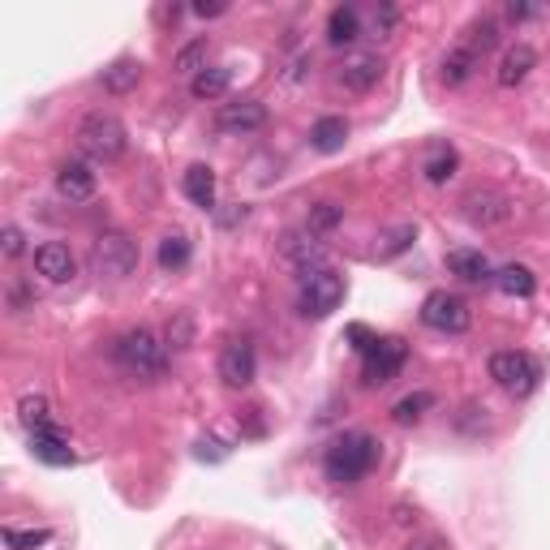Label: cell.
<instances>
[{
	"label": "cell",
	"instance_id": "cell-20",
	"mask_svg": "<svg viewBox=\"0 0 550 550\" xmlns=\"http://www.w3.org/2000/svg\"><path fill=\"white\" fill-rule=\"evenodd\" d=\"M310 142H314V151H323V155L344 151V142H349V121H344V117H323V121H314Z\"/></svg>",
	"mask_w": 550,
	"mask_h": 550
},
{
	"label": "cell",
	"instance_id": "cell-18",
	"mask_svg": "<svg viewBox=\"0 0 550 550\" xmlns=\"http://www.w3.org/2000/svg\"><path fill=\"white\" fill-rule=\"evenodd\" d=\"M533 65H538V52L529 48V43H516V48L503 52V61H499V86H520L529 74H533Z\"/></svg>",
	"mask_w": 550,
	"mask_h": 550
},
{
	"label": "cell",
	"instance_id": "cell-13",
	"mask_svg": "<svg viewBox=\"0 0 550 550\" xmlns=\"http://www.w3.org/2000/svg\"><path fill=\"white\" fill-rule=\"evenodd\" d=\"M280 254L297 267V275H310V271L327 267V250H323V241H318L314 233H284Z\"/></svg>",
	"mask_w": 550,
	"mask_h": 550
},
{
	"label": "cell",
	"instance_id": "cell-6",
	"mask_svg": "<svg viewBox=\"0 0 550 550\" xmlns=\"http://www.w3.org/2000/svg\"><path fill=\"white\" fill-rule=\"evenodd\" d=\"M512 198L495 190V185H473V190L460 198V215L473 224V228H499L512 220Z\"/></svg>",
	"mask_w": 550,
	"mask_h": 550
},
{
	"label": "cell",
	"instance_id": "cell-12",
	"mask_svg": "<svg viewBox=\"0 0 550 550\" xmlns=\"http://www.w3.org/2000/svg\"><path fill=\"white\" fill-rule=\"evenodd\" d=\"M258 374V357H254V344L250 340H228L224 353H220V379L228 387H250Z\"/></svg>",
	"mask_w": 550,
	"mask_h": 550
},
{
	"label": "cell",
	"instance_id": "cell-8",
	"mask_svg": "<svg viewBox=\"0 0 550 550\" xmlns=\"http://www.w3.org/2000/svg\"><path fill=\"white\" fill-rule=\"evenodd\" d=\"M422 323L430 327V331H443V336H460V331H469V323H473V314H469V306H465V297H456V293H430L426 301H422Z\"/></svg>",
	"mask_w": 550,
	"mask_h": 550
},
{
	"label": "cell",
	"instance_id": "cell-21",
	"mask_svg": "<svg viewBox=\"0 0 550 550\" xmlns=\"http://www.w3.org/2000/svg\"><path fill=\"white\" fill-rule=\"evenodd\" d=\"M477 65H482V56H473V52L465 48V43H456V48L443 56L439 74H443L447 86H465V82L473 78V69H477Z\"/></svg>",
	"mask_w": 550,
	"mask_h": 550
},
{
	"label": "cell",
	"instance_id": "cell-32",
	"mask_svg": "<svg viewBox=\"0 0 550 550\" xmlns=\"http://www.w3.org/2000/svg\"><path fill=\"white\" fill-rule=\"evenodd\" d=\"M207 39H194V43H185V48L177 52V69L181 74H202L207 69Z\"/></svg>",
	"mask_w": 550,
	"mask_h": 550
},
{
	"label": "cell",
	"instance_id": "cell-3",
	"mask_svg": "<svg viewBox=\"0 0 550 550\" xmlns=\"http://www.w3.org/2000/svg\"><path fill=\"white\" fill-rule=\"evenodd\" d=\"M129 147V134L125 125L112 117V112H91V117H82L78 125V151L86 159H95V164H112V159H121Z\"/></svg>",
	"mask_w": 550,
	"mask_h": 550
},
{
	"label": "cell",
	"instance_id": "cell-14",
	"mask_svg": "<svg viewBox=\"0 0 550 550\" xmlns=\"http://www.w3.org/2000/svg\"><path fill=\"white\" fill-rule=\"evenodd\" d=\"M31 447H35V456L43 460V465H56V469L74 465V447H69V434L56 426V422L35 426V430H31Z\"/></svg>",
	"mask_w": 550,
	"mask_h": 550
},
{
	"label": "cell",
	"instance_id": "cell-26",
	"mask_svg": "<svg viewBox=\"0 0 550 550\" xmlns=\"http://www.w3.org/2000/svg\"><path fill=\"white\" fill-rule=\"evenodd\" d=\"M460 43H465V48H469L473 56L495 52V48H499V22H495V18H477V22L469 26V31H465V39H460Z\"/></svg>",
	"mask_w": 550,
	"mask_h": 550
},
{
	"label": "cell",
	"instance_id": "cell-22",
	"mask_svg": "<svg viewBox=\"0 0 550 550\" xmlns=\"http://www.w3.org/2000/svg\"><path fill=\"white\" fill-rule=\"evenodd\" d=\"M99 82H104V91H112V95H129L142 82V65L134 56H121L117 65H108L104 74H99Z\"/></svg>",
	"mask_w": 550,
	"mask_h": 550
},
{
	"label": "cell",
	"instance_id": "cell-36",
	"mask_svg": "<svg viewBox=\"0 0 550 550\" xmlns=\"http://www.w3.org/2000/svg\"><path fill=\"white\" fill-rule=\"evenodd\" d=\"M22 241H26V237H22L18 224H5V228H0V245H5V258H18V254L26 250Z\"/></svg>",
	"mask_w": 550,
	"mask_h": 550
},
{
	"label": "cell",
	"instance_id": "cell-34",
	"mask_svg": "<svg viewBox=\"0 0 550 550\" xmlns=\"http://www.w3.org/2000/svg\"><path fill=\"white\" fill-rule=\"evenodd\" d=\"M168 344L172 349H190L194 344V323H190V314H177L168 323Z\"/></svg>",
	"mask_w": 550,
	"mask_h": 550
},
{
	"label": "cell",
	"instance_id": "cell-7",
	"mask_svg": "<svg viewBox=\"0 0 550 550\" xmlns=\"http://www.w3.org/2000/svg\"><path fill=\"white\" fill-rule=\"evenodd\" d=\"M490 379H495L503 392H512V396H529L533 387H538V379H542V366L529 353L508 349V353L490 357Z\"/></svg>",
	"mask_w": 550,
	"mask_h": 550
},
{
	"label": "cell",
	"instance_id": "cell-27",
	"mask_svg": "<svg viewBox=\"0 0 550 550\" xmlns=\"http://www.w3.org/2000/svg\"><path fill=\"white\" fill-rule=\"evenodd\" d=\"M340 220H344V207H340V202H314V207H310V220H306V233L327 237V233H336V228H340Z\"/></svg>",
	"mask_w": 550,
	"mask_h": 550
},
{
	"label": "cell",
	"instance_id": "cell-10",
	"mask_svg": "<svg viewBox=\"0 0 550 550\" xmlns=\"http://www.w3.org/2000/svg\"><path fill=\"white\" fill-rule=\"evenodd\" d=\"M267 125V108L258 104V99H233V104H220V112H215V129L220 134H254V129Z\"/></svg>",
	"mask_w": 550,
	"mask_h": 550
},
{
	"label": "cell",
	"instance_id": "cell-15",
	"mask_svg": "<svg viewBox=\"0 0 550 550\" xmlns=\"http://www.w3.org/2000/svg\"><path fill=\"white\" fill-rule=\"evenodd\" d=\"M35 271L48 284H69V280H74V271H78V258L69 254V245L48 241V245H39V250H35Z\"/></svg>",
	"mask_w": 550,
	"mask_h": 550
},
{
	"label": "cell",
	"instance_id": "cell-40",
	"mask_svg": "<svg viewBox=\"0 0 550 550\" xmlns=\"http://www.w3.org/2000/svg\"><path fill=\"white\" fill-rule=\"evenodd\" d=\"M245 215H250L245 207H237V211H224V215H220V224H224V228H233V224H241V220H245Z\"/></svg>",
	"mask_w": 550,
	"mask_h": 550
},
{
	"label": "cell",
	"instance_id": "cell-9",
	"mask_svg": "<svg viewBox=\"0 0 550 550\" xmlns=\"http://www.w3.org/2000/svg\"><path fill=\"white\" fill-rule=\"evenodd\" d=\"M404 361H409L404 340L387 336V340H379V344H374V349L366 353V370H361V379H366V387H383V383H392L396 374L404 370Z\"/></svg>",
	"mask_w": 550,
	"mask_h": 550
},
{
	"label": "cell",
	"instance_id": "cell-30",
	"mask_svg": "<svg viewBox=\"0 0 550 550\" xmlns=\"http://www.w3.org/2000/svg\"><path fill=\"white\" fill-rule=\"evenodd\" d=\"M426 409H434V396L430 392H413V396H404L396 409H392V417L400 426H413V422H422L426 417Z\"/></svg>",
	"mask_w": 550,
	"mask_h": 550
},
{
	"label": "cell",
	"instance_id": "cell-33",
	"mask_svg": "<svg viewBox=\"0 0 550 550\" xmlns=\"http://www.w3.org/2000/svg\"><path fill=\"white\" fill-rule=\"evenodd\" d=\"M18 413H22V422L26 426H43V422H52V409H48V400H43V396H22L18 400Z\"/></svg>",
	"mask_w": 550,
	"mask_h": 550
},
{
	"label": "cell",
	"instance_id": "cell-37",
	"mask_svg": "<svg viewBox=\"0 0 550 550\" xmlns=\"http://www.w3.org/2000/svg\"><path fill=\"white\" fill-rule=\"evenodd\" d=\"M349 340H353V349H357V353H370L374 344H379V336H370V331L361 327V323H353V327H349Z\"/></svg>",
	"mask_w": 550,
	"mask_h": 550
},
{
	"label": "cell",
	"instance_id": "cell-19",
	"mask_svg": "<svg viewBox=\"0 0 550 550\" xmlns=\"http://www.w3.org/2000/svg\"><path fill=\"white\" fill-rule=\"evenodd\" d=\"M181 190H185V198H190L194 207H202V211H215V172H211L207 164L185 168Z\"/></svg>",
	"mask_w": 550,
	"mask_h": 550
},
{
	"label": "cell",
	"instance_id": "cell-17",
	"mask_svg": "<svg viewBox=\"0 0 550 550\" xmlns=\"http://www.w3.org/2000/svg\"><path fill=\"white\" fill-rule=\"evenodd\" d=\"M447 271L460 275L465 284H490V280H495V267L486 263L482 250H452V254H447Z\"/></svg>",
	"mask_w": 550,
	"mask_h": 550
},
{
	"label": "cell",
	"instance_id": "cell-28",
	"mask_svg": "<svg viewBox=\"0 0 550 550\" xmlns=\"http://www.w3.org/2000/svg\"><path fill=\"white\" fill-rule=\"evenodd\" d=\"M456 168H460V155H456L452 147H434V151H430V159H426V164H422V172H426V181H434V185L452 181V177H456Z\"/></svg>",
	"mask_w": 550,
	"mask_h": 550
},
{
	"label": "cell",
	"instance_id": "cell-11",
	"mask_svg": "<svg viewBox=\"0 0 550 550\" xmlns=\"http://www.w3.org/2000/svg\"><path fill=\"white\" fill-rule=\"evenodd\" d=\"M383 69H387V65H383L379 52H357V56H349V61L340 65L336 82L344 86V91H353V95H366V91H374V86H379Z\"/></svg>",
	"mask_w": 550,
	"mask_h": 550
},
{
	"label": "cell",
	"instance_id": "cell-31",
	"mask_svg": "<svg viewBox=\"0 0 550 550\" xmlns=\"http://www.w3.org/2000/svg\"><path fill=\"white\" fill-rule=\"evenodd\" d=\"M52 533L48 529H18V525H5V546L9 550H39L48 546Z\"/></svg>",
	"mask_w": 550,
	"mask_h": 550
},
{
	"label": "cell",
	"instance_id": "cell-39",
	"mask_svg": "<svg viewBox=\"0 0 550 550\" xmlns=\"http://www.w3.org/2000/svg\"><path fill=\"white\" fill-rule=\"evenodd\" d=\"M533 13H538V9H529V5H508V18H512V22H525V18H533Z\"/></svg>",
	"mask_w": 550,
	"mask_h": 550
},
{
	"label": "cell",
	"instance_id": "cell-2",
	"mask_svg": "<svg viewBox=\"0 0 550 550\" xmlns=\"http://www.w3.org/2000/svg\"><path fill=\"white\" fill-rule=\"evenodd\" d=\"M112 357H117V366L125 374H134V379H164V370H168V344L155 336V331L147 327H134V331H125V336L112 344Z\"/></svg>",
	"mask_w": 550,
	"mask_h": 550
},
{
	"label": "cell",
	"instance_id": "cell-25",
	"mask_svg": "<svg viewBox=\"0 0 550 550\" xmlns=\"http://www.w3.org/2000/svg\"><path fill=\"white\" fill-rule=\"evenodd\" d=\"M228 82H233V74H228V69L207 65L202 74L190 78V95H194V99H220V95L228 91Z\"/></svg>",
	"mask_w": 550,
	"mask_h": 550
},
{
	"label": "cell",
	"instance_id": "cell-35",
	"mask_svg": "<svg viewBox=\"0 0 550 550\" xmlns=\"http://www.w3.org/2000/svg\"><path fill=\"white\" fill-rule=\"evenodd\" d=\"M413 237H417V228H413V224H400V228H396V233H392V237H387V245H383V250H379V254H383V258H392V254H400V250H404V245H409Z\"/></svg>",
	"mask_w": 550,
	"mask_h": 550
},
{
	"label": "cell",
	"instance_id": "cell-23",
	"mask_svg": "<svg viewBox=\"0 0 550 550\" xmlns=\"http://www.w3.org/2000/svg\"><path fill=\"white\" fill-rule=\"evenodd\" d=\"M357 35H361V9H353V5L331 9V18H327V39L336 43V48H344V43H357Z\"/></svg>",
	"mask_w": 550,
	"mask_h": 550
},
{
	"label": "cell",
	"instance_id": "cell-16",
	"mask_svg": "<svg viewBox=\"0 0 550 550\" xmlns=\"http://www.w3.org/2000/svg\"><path fill=\"white\" fill-rule=\"evenodd\" d=\"M56 190H61V198H69V202H91L99 190V177L91 172V164L69 159V164L56 168Z\"/></svg>",
	"mask_w": 550,
	"mask_h": 550
},
{
	"label": "cell",
	"instance_id": "cell-1",
	"mask_svg": "<svg viewBox=\"0 0 550 550\" xmlns=\"http://www.w3.org/2000/svg\"><path fill=\"white\" fill-rule=\"evenodd\" d=\"M374 465H379V443H374L366 430L340 434V439L327 447V460H323L327 482H336V486L361 482V477H366Z\"/></svg>",
	"mask_w": 550,
	"mask_h": 550
},
{
	"label": "cell",
	"instance_id": "cell-29",
	"mask_svg": "<svg viewBox=\"0 0 550 550\" xmlns=\"http://www.w3.org/2000/svg\"><path fill=\"white\" fill-rule=\"evenodd\" d=\"M185 263H190V241H185L181 233H168L164 241H159V267H164V271H181Z\"/></svg>",
	"mask_w": 550,
	"mask_h": 550
},
{
	"label": "cell",
	"instance_id": "cell-38",
	"mask_svg": "<svg viewBox=\"0 0 550 550\" xmlns=\"http://www.w3.org/2000/svg\"><path fill=\"white\" fill-rule=\"evenodd\" d=\"M224 9H228V5H207V0H202V5H194V13H198V18H220Z\"/></svg>",
	"mask_w": 550,
	"mask_h": 550
},
{
	"label": "cell",
	"instance_id": "cell-4",
	"mask_svg": "<svg viewBox=\"0 0 550 550\" xmlns=\"http://www.w3.org/2000/svg\"><path fill=\"white\" fill-rule=\"evenodd\" d=\"M340 301H344V280H340V275L331 271V267L301 275L297 310L306 314V318H327V314H336V310H340Z\"/></svg>",
	"mask_w": 550,
	"mask_h": 550
},
{
	"label": "cell",
	"instance_id": "cell-5",
	"mask_svg": "<svg viewBox=\"0 0 550 550\" xmlns=\"http://www.w3.org/2000/svg\"><path fill=\"white\" fill-rule=\"evenodd\" d=\"M91 267H95V275H104V280H125V275H134V267H138V245L125 233H99L91 245Z\"/></svg>",
	"mask_w": 550,
	"mask_h": 550
},
{
	"label": "cell",
	"instance_id": "cell-24",
	"mask_svg": "<svg viewBox=\"0 0 550 550\" xmlns=\"http://www.w3.org/2000/svg\"><path fill=\"white\" fill-rule=\"evenodd\" d=\"M495 284H499L508 297H533V288H538V275H533L529 267H520V263H508V267L495 271Z\"/></svg>",
	"mask_w": 550,
	"mask_h": 550
}]
</instances>
